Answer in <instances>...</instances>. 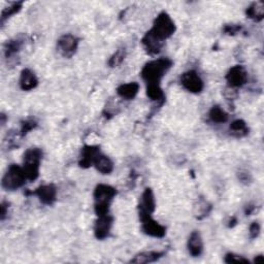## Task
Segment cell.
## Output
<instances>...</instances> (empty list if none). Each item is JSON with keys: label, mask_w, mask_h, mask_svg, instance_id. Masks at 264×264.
<instances>
[{"label": "cell", "mask_w": 264, "mask_h": 264, "mask_svg": "<svg viewBox=\"0 0 264 264\" xmlns=\"http://www.w3.org/2000/svg\"><path fill=\"white\" fill-rule=\"evenodd\" d=\"M93 166L101 174H111L114 170V162L110 157L102 153L97 156Z\"/></svg>", "instance_id": "d6986e66"}, {"label": "cell", "mask_w": 264, "mask_h": 264, "mask_svg": "<svg viewBox=\"0 0 264 264\" xmlns=\"http://www.w3.org/2000/svg\"><path fill=\"white\" fill-rule=\"evenodd\" d=\"M173 62L169 58H158L148 62L141 71V76L147 85H160L162 78L172 67Z\"/></svg>", "instance_id": "6da1fadb"}, {"label": "cell", "mask_w": 264, "mask_h": 264, "mask_svg": "<svg viewBox=\"0 0 264 264\" xmlns=\"http://www.w3.org/2000/svg\"><path fill=\"white\" fill-rule=\"evenodd\" d=\"M30 194L37 196L42 204L52 205L55 203L57 199V188L53 184H46L41 185V186H39Z\"/></svg>", "instance_id": "8fae6325"}, {"label": "cell", "mask_w": 264, "mask_h": 264, "mask_svg": "<svg viewBox=\"0 0 264 264\" xmlns=\"http://www.w3.org/2000/svg\"><path fill=\"white\" fill-rule=\"evenodd\" d=\"M224 261L226 263H228V264H231V263H246V264H249L250 263L249 259L245 258L244 256L234 254V253H227L225 255Z\"/></svg>", "instance_id": "83f0119b"}, {"label": "cell", "mask_w": 264, "mask_h": 264, "mask_svg": "<svg viewBox=\"0 0 264 264\" xmlns=\"http://www.w3.org/2000/svg\"><path fill=\"white\" fill-rule=\"evenodd\" d=\"M228 223H229V224H228V227H229V228H232V227H234V226L237 224V219H236L235 217H231Z\"/></svg>", "instance_id": "e575fe53"}, {"label": "cell", "mask_w": 264, "mask_h": 264, "mask_svg": "<svg viewBox=\"0 0 264 264\" xmlns=\"http://www.w3.org/2000/svg\"><path fill=\"white\" fill-rule=\"evenodd\" d=\"M261 232V226L258 222H253L250 227H249V234H250V239L251 240H255L259 236Z\"/></svg>", "instance_id": "f546056e"}, {"label": "cell", "mask_w": 264, "mask_h": 264, "mask_svg": "<svg viewBox=\"0 0 264 264\" xmlns=\"http://www.w3.org/2000/svg\"><path fill=\"white\" fill-rule=\"evenodd\" d=\"M140 220H141V227L145 234L156 237V239H162L166 234V228L165 226L158 223L155 219H153L152 215L148 214H141Z\"/></svg>", "instance_id": "8992f818"}, {"label": "cell", "mask_w": 264, "mask_h": 264, "mask_svg": "<svg viewBox=\"0 0 264 264\" xmlns=\"http://www.w3.org/2000/svg\"><path fill=\"white\" fill-rule=\"evenodd\" d=\"M117 195V189L111 185L99 184L96 186L94 197V210L96 216H103L110 214V206Z\"/></svg>", "instance_id": "7a4b0ae2"}, {"label": "cell", "mask_w": 264, "mask_h": 264, "mask_svg": "<svg viewBox=\"0 0 264 264\" xmlns=\"http://www.w3.org/2000/svg\"><path fill=\"white\" fill-rule=\"evenodd\" d=\"M188 251L192 257H199L203 253V241L199 231H193L187 243Z\"/></svg>", "instance_id": "9a60e30c"}, {"label": "cell", "mask_w": 264, "mask_h": 264, "mask_svg": "<svg viewBox=\"0 0 264 264\" xmlns=\"http://www.w3.org/2000/svg\"><path fill=\"white\" fill-rule=\"evenodd\" d=\"M212 209H213L212 204H210L207 200L200 198L194 206V216L196 217V219L202 220L209 215V213L212 212Z\"/></svg>", "instance_id": "603a6c76"}, {"label": "cell", "mask_w": 264, "mask_h": 264, "mask_svg": "<svg viewBox=\"0 0 264 264\" xmlns=\"http://www.w3.org/2000/svg\"><path fill=\"white\" fill-rule=\"evenodd\" d=\"M80 39L72 34H64L57 41V50L64 58H71L78 48Z\"/></svg>", "instance_id": "9c48e42d"}, {"label": "cell", "mask_w": 264, "mask_h": 264, "mask_svg": "<svg viewBox=\"0 0 264 264\" xmlns=\"http://www.w3.org/2000/svg\"><path fill=\"white\" fill-rule=\"evenodd\" d=\"M23 5H24L23 2H18V3H13L8 8H6L2 13V18H0V23H2V25L4 26L7 20H9L12 16L16 15L17 13H19L22 10Z\"/></svg>", "instance_id": "d4e9b609"}, {"label": "cell", "mask_w": 264, "mask_h": 264, "mask_svg": "<svg viewBox=\"0 0 264 264\" xmlns=\"http://www.w3.org/2000/svg\"><path fill=\"white\" fill-rule=\"evenodd\" d=\"M177 30L174 21L166 12H161L154 20L152 28L148 31L154 38L161 42L171 37Z\"/></svg>", "instance_id": "3957f363"}, {"label": "cell", "mask_w": 264, "mask_h": 264, "mask_svg": "<svg viewBox=\"0 0 264 264\" xmlns=\"http://www.w3.org/2000/svg\"><path fill=\"white\" fill-rule=\"evenodd\" d=\"M140 92V84L137 82H131L122 84L117 88V94L124 100H134Z\"/></svg>", "instance_id": "e0dca14e"}, {"label": "cell", "mask_w": 264, "mask_h": 264, "mask_svg": "<svg viewBox=\"0 0 264 264\" xmlns=\"http://www.w3.org/2000/svg\"><path fill=\"white\" fill-rule=\"evenodd\" d=\"M19 85L23 91H31L37 87L38 78L31 69L25 68L21 71Z\"/></svg>", "instance_id": "5bb4252c"}, {"label": "cell", "mask_w": 264, "mask_h": 264, "mask_svg": "<svg viewBox=\"0 0 264 264\" xmlns=\"http://www.w3.org/2000/svg\"><path fill=\"white\" fill-rule=\"evenodd\" d=\"M181 85L185 90L193 94H199L204 88V83L201 76L195 70H188L184 72L180 78Z\"/></svg>", "instance_id": "52a82bcc"}, {"label": "cell", "mask_w": 264, "mask_h": 264, "mask_svg": "<svg viewBox=\"0 0 264 264\" xmlns=\"http://www.w3.org/2000/svg\"><path fill=\"white\" fill-rule=\"evenodd\" d=\"M26 181H27V178H26L23 167L12 164L3 177L2 186L7 191H16L24 186Z\"/></svg>", "instance_id": "5b68a950"}, {"label": "cell", "mask_w": 264, "mask_h": 264, "mask_svg": "<svg viewBox=\"0 0 264 264\" xmlns=\"http://www.w3.org/2000/svg\"><path fill=\"white\" fill-rule=\"evenodd\" d=\"M226 82L228 87L231 89H239L244 87L249 80V75L247 69L242 65L232 66L226 73Z\"/></svg>", "instance_id": "ba28073f"}, {"label": "cell", "mask_w": 264, "mask_h": 264, "mask_svg": "<svg viewBox=\"0 0 264 264\" xmlns=\"http://www.w3.org/2000/svg\"><path fill=\"white\" fill-rule=\"evenodd\" d=\"M37 127V122L33 119H26L21 122V129H20V136L21 138H24L27 136L30 131L35 129Z\"/></svg>", "instance_id": "4316f807"}, {"label": "cell", "mask_w": 264, "mask_h": 264, "mask_svg": "<svg viewBox=\"0 0 264 264\" xmlns=\"http://www.w3.org/2000/svg\"><path fill=\"white\" fill-rule=\"evenodd\" d=\"M209 120L216 124H224L229 120L228 114L219 105H214V107L208 112Z\"/></svg>", "instance_id": "cb8c5ba5"}, {"label": "cell", "mask_w": 264, "mask_h": 264, "mask_svg": "<svg viewBox=\"0 0 264 264\" xmlns=\"http://www.w3.org/2000/svg\"><path fill=\"white\" fill-rule=\"evenodd\" d=\"M100 148L98 146L87 145L82 149L81 158L78 161V165L82 168H89L94 165L97 156L100 154Z\"/></svg>", "instance_id": "4fadbf2b"}, {"label": "cell", "mask_w": 264, "mask_h": 264, "mask_svg": "<svg viewBox=\"0 0 264 264\" xmlns=\"http://www.w3.org/2000/svg\"><path fill=\"white\" fill-rule=\"evenodd\" d=\"M156 209V199L151 188H146L143 192L139 203V215L148 214L153 215Z\"/></svg>", "instance_id": "7c38bea8"}, {"label": "cell", "mask_w": 264, "mask_h": 264, "mask_svg": "<svg viewBox=\"0 0 264 264\" xmlns=\"http://www.w3.org/2000/svg\"><path fill=\"white\" fill-rule=\"evenodd\" d=\"M229 131L232 137L236 139H242L249 135V127L244 120L237 119L231 122L229 126Z\"/></svg>", "instance_id": "ffe728a7"}, {"label": "cell", "mask_w": 264, "mask_h": 264, "mask_svg": "<svg viewBox=\"0 0 264 264\" xmlns=\"http://www.w3.org/2000/svg\"><path fill=\"white\" fill-rule=\"evenodd\" d=\"M254 263H256V264H260V263H263L264 262V257H263V255H257L255 258H254V261H253Z\"/></svg>", "instance_id": "836d02e7"}, {"label": "cell", "mask_w": 264, "mask_h": 264, "mask_svg": "<svg viewBox=\"0 0 264 264\" xmlns=\"http://www.w3.org/2000/svg\"><path fill=\"white\" fill-rule=\"evenodd\" d=\"M2 124L5 125L6 124V115L2 114Z\"/></svg>", "instance_id": "d590c367"}, {"label": "cell", "mask_w": 264, "mask_h": 264, "mask_svg": "<svg viewBox=\"0 0 264 264\" xmlns=\"http://www.w3.org/2000/svg\"><path fill=\"white\" fill-rule=\"evenodd\" d=\"M246 15L249 19H251L255 22L262 21L264 18V4L261 2L253 3L246 10Z\"/></svg>", "instance_id": "7402d4cb"}, {"label": "cell", "mask_w": 264, "mask_h": 264, "mask_svg": "<svg viewBox=\"0 0 264 264\" xmlns=\"http://www.w3.org/2000/svg\"><path fill=\"white\" fill-rule=\"evenodd\" d=\"M243 29V26L239 25V24H228L225 25L223 28V32L226 35H230V36H234L236 34H239Z\"/></svg>", "instance_id": "f1b7e54d"}, {"label": "cell", "mask_w": 264, "mask_h": 264, "mask_svg": "<svg viewBox=\"0 0 264 264\" xmlns=\"http://www.w3.org/2000/svg\"><path fill=\"white\" fill-rule=\"evenodd\" d=\"M42 156L43 153L39 148H30L24 153L22 167L27 181L33 182L38 178Z\"/></svg>", "instance_id": "277c9868"}, {"label": "cell", "mask_w": 264, "mask_h": 264, "mask_svg": "<svg viewBox=\"0 0 264 264\" xmlns=\"http://www.w3.org/2000/svg\"><path fill=\"white\" fill-rule=\"evenodd\" d=\"M24 43H25V37H23V36H18L11 40H8L4 48L6 58L9 60H12L16 56H18Z\"/></svg>", "instance_id": "2e32d148"}, {"label": "cell", "mask_w": 264, "mask_h": 264, "mask_svg": "<svg viewBox=\"0 0 264 264\" xmlns=\"http://www.w3.org/2000/svg\"><path fill=\"white\" fill-rule=\"evenodd\" d=\"M0 208H2V213H0V218H2V220L4 221L9 213V203L4 201L2 203V206H0Z\"/></svg>", "instance_id": "4dcf8cb0"}, {"label": "cell", "mask_w": 264, "mask_h": 264, "mask_svg": "<svg viewBox=\"0 0 264 264\" xmlns=\"http://www.w3.org/2000/svg\"><path fill=\"white\" fill-rule=\"evenodd\" d=\"M126 58V49L125 48H121L119 50H117L114 54L111 56L110 60H109V65L111 67H118L120 66L123 61Z\"/></svg>", "instance_id": "484cf974"}, {"label": "cell", "mask_w": 264, "mask_h": 264, "mask_svg": "<svg viewBox=\"0 0 264 264\" xmlns=\"http://www.w3.org/2000/svg\"><path fill=\"white\" fill-rule=\"evenodd\" d=\"M255 209H256V205L250 203V204H248V205L246 206V208H245V214H246L247 216H250V215H252V214L255 212Z\"/></svg>", "instance_id": "d6a6232c"}, {"label": "cell", "mask_w": 264, "mask_h": 264, "mask_svg": "<svg viewBox=\"0 0 264 264\" xmlns=\"http://www.w3.org/2000/svg\"><path fill=\"white\" fill-rule=\"evenodd\" d=\"M114 218L110 214L98 216L94 224V235L97 240L103 241L110 236Z\"/></svg>", "instance_id": "30bf717a"}, {"label": "cell", "mask_w": 264, "mask_h": 264, "mask_svg": "<svg viewBox=\"0 0 264 264\" xmlns=\"http://www.w3.org/2000/svg\"><path fill=\"white\" fill-rule=\"evenodd\" d=\"M165 252L160 251H146L141 252L137 254L134 258L130 260L131 263H137V264H146V263H152L159 260L161 257H163Z\"/></svg>", "instance_id": "ac0fdd59"}, {"label": "cell", "mask_w": 264, "mask_h": 264, "mask_svg": "<svg viewBox=\"0 0 264 264\" xmlns=\"http://www.w3.org/2000/svg\"><path fill=\"white\" fill-rule=\"evenodd\" d=\"M147 96L158 105H162L165 101V94L160 85H147Z\"/></svg>", "instance_id": "44dd1931"}, {"label": "cell", "mask_w": 264, "mask_h": 264, "mask_svg": "<svg viewBox=\"0 0 264 264\" xmlns=\"http://www.w3.org/2000/svg\"><path fill=\"white\" fill-rule=\"evenodd\" d=\"M239 179L242 183H245V184H248L252 181V177L249 172H240L239 173Z\"/></svg>", "instance_id": "1f68e13d"}]
</instances>
